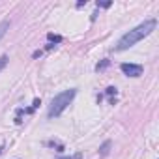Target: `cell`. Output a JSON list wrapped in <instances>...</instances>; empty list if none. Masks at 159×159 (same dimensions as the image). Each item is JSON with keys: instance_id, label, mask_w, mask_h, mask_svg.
Returning <instances> with one entry per match:
<instances>
[{"instance_id": "277c9868", "label": "cell", "mask_w": 159, "mask_h": 159, "mask_svg": "<svg viewBox=\"0 0 159 159\" xmlns=\"http://www.w3.org/2000/svg\"><path fill=\"white\" fill-rule=\"evenodd\" d=\"M111 146H112V142H111V140H105V142L101 144V148H99V155H101V157H107L109 152H111Z\"/></svg>"}, {"instance_id": "30bf717a", "label": "cell", "mask_w": 159, "mask_h": 159, "mask_svg": "<svg viewBox=\"0 0 159 159\" xmlns=\"http://www.w3.org/2000/svg\"><path fill=\"white\" fill-rule=\"evenodd\" d=\"M99 6H101V8H109L111 2H98V8H99Z\"/></svg>"}, {"instance_id": "5b68a950", "label": "cell", "mask_w": 159, "mask_h": 159, "mask_svg": "<svg viewBox=\"0 0 159 159\" xmlns=\"http://www.w3.org/2000/svg\"><path fill=\"white\" fill-rule=\"evenodd\" d=\"M8 30H10V21H2V23H0V39L4 38V34Z\"/></svg>"}, {"instance_id": "8fae6325", "label": "cell", "mask_w": 159, "mask_h": 159, "mask_svg": "<svg viewBox=\"0 0 159 159\" xmlns=\"http://www.w3.org/2000/svg\"><path fill=\"white\" fill-rule=\"evenodd\" d=\"M81 157H83V155H81V153H75V155H73V157H62V159H81Z\"/></svg>"}, {"instance_id": "ba28073f", "label": "cell", "mask_w": 159, "mask_h": 159, "mask_svg": "<svg viewBox=\"0 0 159 159\" xmlns=\"http://www.w3.org/2000/svg\"><path fill=\"white\" fill-rule=\"evenodd\" d=\"M107 66H109V60H103L101 64H98V66H96V69H98V71H101V69H105Z\"/></svg>"}, {"instance_id": "8992f818", "label": "cell", "mask_w": 159, "mask_h": 159, "mask_svg": "<svg viewBox=\"0 0 159 159\" xmlns=\"http://www.w3.org/2000/svg\"><path fill=\"white\" fill-rule=\"evenodd\" d=\"M6 64H8V56H6V54H4V56H0V71L6 67Z\"/></svg>"}, {"instance_id": "9c48e42d", "label": "cell", "mask_w": 159, "mask_h": 159, "mask_svg": "<svg viewBox=\"0 0 159 159\" xmlns=\"http://www.w3.org/2000/svg\"><path fill=\"white\" fill-rule=\"evenodd\" d=\"M107 96H116V88L114 86H109L107 88Z\"/></svg>"}, {"instance_id": "3957f363", "label": "cell", "mask_w": 159, "mask_h": 159, "mask_svg": "<svg viewBox=\"0 0 159 159\" xmlns=\"http://www.w3.org/2000/svg\"><path fill=\"white\" fill-rule=\"evenodd\" d=\"M120 69H122V73L127 75V77H140L142 71H144V67H142L140 64H127V62L122 64Z\"/></svg>"}, {"instance_id": "52a82bcc", "label": "cell", "mask_w": 159, "mask_h": 159, "mask_svg": "<svg viewBox=\"0 0 159 159\" xmlns=\"http://www.w3.org/2000/svg\"><path fill=\"white\" fill-rule=\"evenodd\" d=\"M47 39H49V41H56V43H60V41H62V38H60V36H54V34H49V36H47Z\"/></svg>"}, {"instance_id": "7c38bea8", "label": "cell", "mask_w": 159, "mask_h": 159, "mask_svg": "<svg viewBox=\"0 0 159 159\" xmlns=\"http://www.w3.org/2000/svg\"><path fill=\"white\" fill-rule=\"evenodd\" d=\"M0 150H2V148H0Z\"/></svg>"}, {"instance_id": "6da1fadb", "label": "cell", "mask_w": 159, "mask_h": 159, "mask_svg": "<svg viewBox=\"0 0 159 159\" xmlns=\"http://www.w3.org/2000/svg\"><path fill=\"white\" fill-rule=\"evenodd\" d=\"M155 26H157V21H155V19L144 21V23L139 25L137 28H133V30H129L127 34H124V36L118 39V43L114 45V51H125V49L133 47L135 43H139L140 39H144L146 36H150V34L155 30Z\"/></svg>"}, {"instance_id": "7a4b0ae2", "label": "cell", "mask_w": 159, "mask_h": 159, "mask_svg": "<svg viewBox=\"0 0 159 159\" xmlns=\"http://www.w3.org/2000/svg\"><path fill=\"white\" fill-rule=\"evenodd\" d=\"M75 96H77V90H75V88L64 90V92H60L58 96H54V99H52L51 105H49L47 116H49V118H58V116L67 109V105L75 99Z\"/></svg>"}]
</instances>
